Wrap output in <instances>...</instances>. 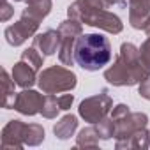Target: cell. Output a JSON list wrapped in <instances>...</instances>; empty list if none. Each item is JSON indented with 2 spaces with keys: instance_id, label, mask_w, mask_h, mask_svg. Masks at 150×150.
I'll return each mask as SVG.
<instances>
[{
  "instance_id": "f546056e",
  "label": "cell",
  "mask_w": 150,
  "mask_h": 150,
  "mask_svg": "<svg viewBox=\"0 0 150 150\" xmlns=\"http://www.w3.org/2000/svg\"><path fill=\"white\" fill-rule=\"evenodd\" d=\"M14 2H23V0H14Z\"/></svg>"
},
{
  "instance_id": "ac0fdd59",
  "label": "cell",
  "mask_w": 150,
  "mask_h": 150,
  "mask_svg": "<svg viewBox=\"0 0 150 150\" xmlns=\"http://www.w3.org/2000/svg\"><path fill=\"white\" fill-rule=\"evenodd\" d=\"M25 146H37L44 141V127L41 124H25L23 129Z\"/></svg>"
},
{
  "instance_id": "f1b7e54d",
  "label": "cell",
  "mask_w": 150,
  "mask_h": 150,
  "mask_svg": "<svg viewBox=\"0 0 150 150\" xmlns=\"http://www.w3.org/2000/svg\"><path fill=\"white\" fill-rule=\"evenodd\" d=\"M143 32L150 37V16H148V20H146V23H145V27H143Z\"/></svg>"
},
{
  "instance_id": "484cf974",
  "label": "cell",
  "mask_w": 150,
  "mask_h": 150,
  "mask_svg": "<svg viewBox=\"0 0 150 150\" xmlns=\"http://www.w3.org/2000/svg\"><path fill=\"white\" fill-rule=\"evenodd\" d=\"M72 103H74V96H72V94H64V96H58V106H60V110H62V111L71 110Z\"/></svg>"
},
{
  "instance_id": "5b68a950",
  "label": "cell",
  "mask_w": 150,
  "mask_h": 150,
  "mask_svg": "<svg viewBox=\"0 0 150 150\" xmlns=\"http://www.w3.org/2000/svg\"><path fill=\"white\" fill-rule=\"evenodd\" d=\"M39 21L28 18V16H21L16 23L9 25L6 30H4V37L7 41V44L11 46H21L27 39L34 37L37 28H39Z\"/></svg>"
},
{
  "instance_id": "277c9868",
  "label": "cell",
  "mask_w": 150,
  "mask_h": 150,
  "mask_svg": "<svg viewBox=\"0 0 150 150\" xmlns=\"http://www.w3.org/2000/svg\"><path fill=\"white\" fill-rule=\"evenodd\" d=\"M113 108V99L108 96V90H101V94H96L92 97H87L80 103L78 113L80 117L88 124H97L104 117L110 115Z\"/></svg>"
},
{
  "instance_id": "5bb4252c",
  "label": "cell",
  "mask_w": 150,
  "mask_h": 150,
  "mask_svg": "<svg viewBox=\"0 0 150 150\" xmlns=\"http://www.w3.org/2000/svg\"><path fill=\"white\" fill-rule=\"evenodd\" d=\"M25 2H27V7L23 9L21 16H28L39 23L51 13V7H53L51 0H25Z\"/></svg>"
},
{
  "instance_id": "ffe728a7",
  "label": "cell",
  "mask_w": 150,
  "mask_h": 150,
  "mask_svg": "<svg viewBox=\"0 0 150 150\" xmlns=\"http://www.w3.org/2000/svg\"><path fill=\"white\" fill-rule=\"evenodd\" d=\"M99 134L96 127H85L76 136V146L80 148H97L99 146Z\"/></svg>"
},
{
  "instance_id": "ba28073f",
  "label": "cell",
  "mask_w": 150,
  "mask_h": 150,
  "mask_svg": "<svg viewBox=\"0 0 150 150\" xmlns=\"http://www.w3.org/2000/svg\"><path fill=\"white\" fill-rule=\"evenodd\" d=\"M106 7L108 6H106L104 0H74V2L67 7V16L87 25V21L96 13L106 9Z\"/></svg>"
},
{
  "instance_id": "9a60e30c",
  "label": "cell",
  "mask_w": 150,
  "mask_h": 150,
  "mask_svg": "<svg viewBox=\"0 0 150 150\" xmlns=\"http://www.w3.org/2000/svg\"><path fill=\"white\" fill-rule=\"evenodd\" d=\"M115 146H117L118 150H122V148H125V150L148 148V146H150V132H148V131H146V127H145V129H141V131H138V132L131 134L129 138L117 139Z\"/></svg>"
},
{
  "instance_id": "2e32d148",
  "label": "cell",
  "mask_w": 150,
  "mask_h": 150,
  "mask_svg": "<svg viewBox=\"0 0 150 150\" xmlns=\"http://www.w3.org/2000/svg\"><path fill=\"white\" fill-rule=\"evenodd\" d=\"M76 129H78V117L76 115H64L53 125V132L58 139H69L71 136H74Z\"/></svg>"
},
{
  "instance_id": "6da1fadb",
  "label": "cell",
  "mask_w": 150,
  "mask_h": 150,
  "mask_svg": "<svg viewBox=\"0 0 150 150\" xmlns=\"http://www.w3.org/2000/svg\"><path fill=\"white\" fill-rule=\"evenodd\" d=\"M150 78V71L139 57V48L132 42H122L118 57L104 71V80L113 87H132Z\"/></svg>"
},
{
  "instance_id": "cb8c5ba5",
  "label": "cell",
  "mask_w": 150,
  "mask_h": 150,
  "mask_svg": "<svg viewBox=\"0 0 150 150\" xmlns=\"http://www.w3.org/2000/svg\"><path fill=\"white\" fill-rule=\"evenodd\" d=\"M139 57H141V62L145 64V67L150 71V37L141 42V46H139Z\"/></svg>"
},
{
  "instance_id": "d4e9b609",
  "label": "cell",
  "mask_w": 150,
  "mask_h": 150,
  "mask_svg": "<svg viewBox=\"0 0 150 150\" xmlns=\"http://www.w3.org/2000/svg\"><path fill=\"white\" fill-rule=\"evenodd\" d=\"M129 111H131V110H129V106H127V104H117V106H113V108H111L110 117L117 122V120H120L122 117H125Z\"/></svg>"
},
{
  "instance_id": "4316f807",
  "label": "cell",
  "mask_w": 150,
  "mask_h": 150,
  "mask_svg": "<svg viewBox=\"0 0 150 150\" xmlns=\"http://www.w3.org/2000/svg\"><path fill=\"white\" fill-rule=\"evenodd\" d=\"M138 94H139V97L150 101V78L143 80V81L138 85Z\"/></svg>"
},
{
  "instance_id": "4fadbf2b",
  "label": "cell",
  "mask_w": 150,
  "mask_h": 150,
  "mask_svg": "<svg viewBox=\"0 0 150 150\" xmlns=\"http://www.w3.org/2000/svg\"><path fill=\"white\" fill-rule=\"evenodd\" d=\"M11 76H13L14 83L21 88H32L37 83V71L21 58H20V62L14 64V67L11 71Z\"/></svg>"
},
{
  "instance_id": "9c48e42d",
  "label": "cell",
  "mask_w": 150,
  "mask_h": 150,
  "mask_svg": "<svg viewBox=\"0 0 150 150\" xmlns=\"http://www.w3.org/2000/svg\"><path fill=\"white\" fill-rule=\"evenodd\" d=\"M60 42H62V37H60L58 28L57 30H53V28L44 30L42 34H35L32 39V46L37 48L44 57H51V55L58 53Z\"/></svg>"
},
{
  "instance_id": "d6986e66",
  "label": "cell",
  "mask_w": 150,
  "mask_h": 150,
  "mask_svg": "<svg viewBox=\"0 0 150 150\" xmlns=\"http://www.w3.org/2000/svg\"><path fill=\"white\" fill-rule=\"evenodd\" d=\"M2 83H4V99H2V106L6 110H13L14 108V101H16V92H14V80L13 76H9V72L4 69L2 71Z\"/></svg>"
},
{
  "instance_id": "52a82bcc",
  "label": "cell",
  "mask_w": 150,
  "mask_h": 150,
  "mask_svg": "<svg viewBox=\"0 0 150 150\" xmlns=\"http://www.w3.org/2000/svg\"><path fill=\"white\" fill-rule=\"evenodd\" d=\"M115 124H117L115 139H124V138H129L131 134L145 129L148 125V115L141 113V111H129L125 117H122Z\"/></svg>"
},
{
  "instance_id": "30bf717a",
  "label": "cell",
  "mask_w": 150,
  "mask_h": 150,
  "mask_svg": "<svg viewBox=\"0 0 150 150\" xmlns=\"http://www.w3.org/2000/svg\"><path fill=\"white\" fill-rule=\"evenodd\" d=\"M23 129H25V122L21 120H9L6 124V127L2 129V148L9 150V148H23L25 141H23Z\"/></svg>"
},
{
  "instance_id": "8992f818",
  "label": "cell",
  "mask_w": 150,
  "mask_h": 150,
  "mask_svg": "<svg viewBox=\"0 0 150 150\" xmlns=\"http://www.w3.org/2000/svg\"><path fill=\"white\" fill-rule=\"evenodd\" d=\"M42 104H44V96L42 94H39L37 90H32V88H23L21 92H18L13 110H16L21 115L34 117V115L41 113Z\"/></svg>"
},
{
  "instance_id": "e0dca14e",
  "label": "cell",
  "mask_w": 150,
  "mask_h": 150,
  "mask_svg": "<svg viewBox=\"0 0 150 150\" xmlns=\"http://www.w3.org/2000/svg\"><path fill=\"white\" fill-rule=\"evenodd\" d=\"M62 42L58 48V60L62 65H74V46H76L78 35H60Z\"/></svg>"
},
{
  "instance_id": "83f0119b",
  "label": "cell",
  "mask_w": 150,
  "mask_h": 150,
  "mask_svg": "<svg viewBox=\"0 0 150 150\" xmlns=\"http://www.w3.org/2000/svg\"><path fill=\"white\" fill-rule=\"evenodd\" d=\"M104 2H106L108 7H110V6H127L125 0H104Z\"/></svg>"
},
{
  "instance_id": "7402d4cb",
  "label": "cell",
  "mask_w": 150,
  "mask_h": 150,
  "mask_svg": "<svg viewBox=\"0 0 150 150\" xmlns=\"http://www.w3.org/2000/svg\"><path fill=\"white\" fill-rule=\"evenodd\" d=\"M60 106H58V97L55 94H46L44 96V104L41 110V115L44 118H57V115L60 113Z\"/></svg>"
},
{
  "instance_id": "7c38bea8",
  "label": "cell",
  "mask_w": 150,
  "mask_h": 150,
  "mask_svg": "<svg viewBox=\"0 0 150 150\" xmlns=\"http://www.w3.org/2000/svg\"><path fill=\"white\" fill-rule=\"evenodd\" d=\"M129 4V23L136 30H143L150 16V0H125Z\"/></svg>"
},
{
  "instance_id": "44dd1931",
  "label": "cell",
  "mask_w": 150,
  "mask_h": 150,
  "mask_svg": "<svg viewBox=\"0 0 150 150\" xmlns=\"http://www.w3.org/2000/svg\"><path fill=\"white\" fill-rule=\"evenodd\" d=\"M21 60H25L28 65H32L37 72H39V71L42 69V65H44V55H42L37 48H34V46L23 50V53H21Z\"/></svg>"
},
{
  "instance_id": "8fae6325",
  "label": "cell",
  "mask_w": 150,
  "mask_h": 150,
  "mask_svg": "<svg viewBox=\"0 0 150 150\" xmlns=\"http://www.w3.org/2000/svg\"><path fill=\"white\" fill-rule=\"evenodd\" d=\"M87 25L96 27V28H99V30H104V32H108V34H120V32L124 30L122 20H120L117 14H113V13H110V11H106V9L96 13V14L87 21Z\"/></svg>"
},
{
  "instance_id": "603a6c76",
  "label": "cell",
  "mask_w": 150,
  "mask_h": 150,
  "mask_svg": "<svg viewBox=\"0 0 150 150\" xmlns=\"http://www.w3.org/2000/svg\"><path fill=\"white\" fill-rule=\"evenodd\" d=\"M96 129H97V134L101 139H110V138H115V131H117V124L115 120L108 115L104 117L103 120H99L96 124Z\"/></svg>"
},
{
  "instance_id": "3957f363",
  "label": "cell",
  "mask_w": 150,
  "mask_h": 150,
  "mask_svg": "<svg viewBox=\"0 0 150 150\" xmlns=\"http://www.w3.org/2000/svg\"><path fill=\"white\" fill-rule=\"evenodd\" d=\"M78 83V78L69 67L64 65H51L39 72L37 85L44 94H62L71 92Z\"/></svg>"
},
{
  "instance_id": "7a4b0ae2",
  "label": "cell",
  "mask_w": 150,
  "mask_h": 150,
  "mask_svg": "<svg viewBox=\"0 0 150 150\" xmlns=\"http://www.w3.org/2000/svg\"><path fill=\"white\" fill-rule=\"evenodd\" d=\"M113 58L111 42L103 34H81L74 46V60L83 71L96 72Z\"/></svg>"
}]
</instances>
